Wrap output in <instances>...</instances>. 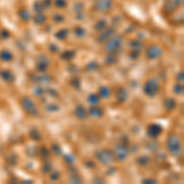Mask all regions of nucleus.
<instances>
[{
    "instance_id": "obj_9",
    "label": "nucleus",
    "mask_w": 184,
    "mask_h": 184,
    "mask_svg": "<svg viewBox=\"0 0 184 184\" xmlns=\"http://www.w3.org/2000/svg\"><path fill=\"white\" fill-rule=\"evenodd\" d=\"M112 6V1L111 0H101L96 4V9L100 11H108Z\"/></svg>"
},
{
    "instance_id": "obj_18",
    "label": "nucleus",
    "mask_w": 184,
    "mask_h": 184,
    "mask_svg": "<svg viewBox=\"0 0 184 184\" xmlns=\"http://www.w3.org/2000/svg\"><path fill=\"white\" fill-rule=\"evenodd\" d=\"M166 108L167 109H173L174 107H176V102H174V100H172V98H168V100H166Z\"/></svg>"
},
{
    "instance_id": "obj_19",
    "label": "nucleus",
    "mask_w": 184,
    "mask_h": 184,
    "mask_svg": "<svg viewBox=\"0 0 184 184\" xmlns=\"http://www.w3.org/2000/svg\"><path fill=\"white\" fill-rule=\"evenodd\" d=\"M73 57H74V52H70V50L64 52V53L61 54V58H63V59H65V60H69V59H71Z\"/></svg>"
},
{
    "instance_id": "obj_29",
    "label": "nucleus",
    "mask_w": 184,
    "mask_h": 184,
    "mask_svg": "<svg viewBox=\"0 0 184 184\" xmlns=\"http://www.w3.org/2000/svg\"><path fill=\"white\" fill-rule=\"evenodd\" d=\"M37 69H38V70H42V71L45 70V69H47V64H45V63H38Z\"/></svg>"
},
{
    "instance_id": "obj_33",
    "label": "nucleus",
    "mask_w": 184,
    "mask_h": 184,
    "mask_svg": "<svg viewBox=\"0 0 184 184\" xmlns=\"http://www.w3.org/2000/svg\"><path fill=\"white\" fill-rule=\"evenodd\" d=\"M58 177H59V174H58V172H54V174H52V176H50V178H52V179H57Z\"/></svg>"
},
{
    "instance_id": "obj_34",
    "label": "nucleus",
    "mask_w": 184,
    "mask_h": 184,
    "mask_svg": "<svg viewBox=\"0 0 184 184\" xmlns=\"http://www.w3.org/2000/svg\"><path fill=\"white\" fill-rule=\"evenodd\" d=\"M54 20H55V21H63V17H60V15H55Z\"/></svg>"
},
{
    "instance_id": "obj_3",
    "label": "nucleus",
    "mask_w": 184,
    "mask_h": 184,
    "mask_svg": "<svg viewBox=\"0 0 184 184\" xmlns=\"http://www.w3.org/2000/svg\"><path fill=\"white\" fill-rule=\"evenodd\" d=\"M158 90H160L158 83H157L156 81H153V80L147 81L146 82V85H145V87H144L145 93H146L147 96H150V97H153V96L158 92Z\"/></svg>"
},
{
    "instance_id": "obj_32",
    "label": "nucleus",
    "mask_w": 184,
    "mask_h": 184,
    "mask_svg": "<svg viewBox=\"0 0 184 184\" xmlns=\"http://www.w3.org/2000/svg\"><path fill=\"white\" fill-rule=\"evenodd\" d=\"M143 182L144 183H156V181H155V179H144Z\"/></svg>"
},
{
    "instance_id": "obj_17",
    "label": "nucleus",
    "mask_w": 184,
    "mask_h": 184,
    "mask_svg": "<svg viewBox=\"0 0 184 184\" xmlns=\"http://www.w3.org/2000/svg\"><path fill=\"white\" fill-rule=\"evenodd\" d=\"M126 97H128V95H126V91H125L124 88H120V90L118 91V98H119L122 102H124V101L126 100Z\"/></svg>"
},
{
    "instance_id": "obj_15",
    "label": "nucleus",
    "mask_w": 184,
    "mask_h": 184,
    "mask_svg": "<svg viewBox=\"0 0 184 184\" xmlns=\"http://www.w3.org/2000/svg\"><path fill=\"white\" fill-rule=\"evenodd\" d=\"M111 95V90L108 88V87H106V86H103L100 88V95L98 96H101V97H104V98H107L108 96Z\"/></svg>"
},
{
    "instance_id": "obj_22",
    "label": "nucleus",
    "mask_w": 184,
    "mask_h": 184,
    "mask_svg": "<svg viewBox=\"0 0 184 184\" xmlns=\"http://www.w3.org/2000/svg\"><path fill=\"white\" fill-rule=\"evenodd\" d=\"M138 162H139L140 164H143V166H145V164H147L149 162H150V158L146 157V156H143V157H140V158L138 160Z\"/></svg>"
},
{
    "instance_id": "obj_8",
    "label": "nucleus",
    "mask_w": 184,
    "mask_h": 184,
    "mask_svg": "<svg viewBox=\"0 0 184 184\" xmlns=\"http://www.w3.org/2000/svg\"><path fill=\"white\" fill-rule=\"evenodd\" d=\"M116 156L119 158V160H124L126 156H128V147L125 145H119L117 146L116 149Z\"/></svg>"
},
{
    "instance_id": "obj_35",
    "label": "nucleus",
    "mask_w": 184,
    "mask_h": 184,
    "mask_svg": "<svg viewBox=\"0 0 184 184\" xmlns=\"http://www.w3.org/2000/svg\"><path fill=\"white\" fill-rule=\"evenodd\" d=\"M138 54H139V52H134V53L131 54V58H134V59H135V58L138 57Z\"/></svg>"
},
{
    "instance_id": "obj_16",
    "label": "nucleus",
    "mask_w": 184,
    "mask_h": 184,
    "mask_svg": "<svg viewBox=\"0 0 184 184\" xmlns=\"http://www.w3.org/2000/svg\"><path fill=\"white\" fill-rule=\"evenodd\" d=\"M88 102L91 103L92 106H97L98 102H100V96L98 95H91L88 97Z\"/></svg>"
},
{
    "instance_id": "obj_12",
    "label": "nucleus",
    "mask_w": 184,
    "mask_h": 184,
    "mask_svg": "<svg viewBox=\"0 0 184 184\" xmlns=\"http://www.w3.org/2000/svg\"><path fill=\"white\" fill-rule=\"evenodd\" d=\"M113 33H114V30H113V28H108V30H107L104 33H102V37H100L97 41H98V42H104L106 40L111 38V36H112Z\"/></svg>"
},
{
    "instance_id": "obj_2",
    "label": "nucleus",
    "mask_w": 184,
    "mask_h": 184,
    "mask_svg": "<svg viewBox=\"0 0 184 184\" xmlns=\"http://www.w3.org/2000/svg\"><path fill=\"white\" fill-rule=\"evenodd\" d=\"M22 107H23V108H25V111H26V112H28L30 114L37 116V113H38L37 107H36L35 102H33L31 98H28V97H23V98H22Z\"/></svg>"
},
{
    "instance_id": "obj_23",
    "label": "nucleus",
    "mask_w": 184,
    "mask_h": 184,
    "mask_svg": "<svg viewBox=\"0 0 184 184\" xmlns=\"http://www.w3.org/2000/svg\"><path fill=\"white\" fill-rule=\"evenodd\" d=\"M75 33H76L78 37H83L85 36V31H83V28H81V27H78L75 30Z\"/></svg>"
},
{
    "instance_id": "obj_21",
    "label": "nucleus",
    "mask_w": 184,
    "mask_h": 184,
    "mask_svg": "<svg viewBox=\"0 0 184 184\" xmlns=\"http://www.w3.org/2000/svg\"><path fill=\"white\" fill-rule=\"evenodd\" d=\"M33 20H35L36 23H43V22L45 21V17H44L43 15H41V14H38L37 16H35V19H33Z\"/></svg>"
},
{
    "instance_id": "obj_24",
    "label": "nucleus",
    "mask_w": 184,
    "mask_h": 184,
    "mask_svg": "<svg viewBox=\"0 0 184 184\" xmlns=\"http://www.w3.org/2000/svg\"><path fill=\"white\" fill-rule=\"evenodd\" d=\"M55 5H57V7H65L66 1L65 0H55Z\"/></svg>"
},
{
    "instance_id": "obj_37",
    "label": "nucleus",
    "mask_w": 184,
    "mask_h": 184,
    "mask_svg": "<svg viewBox=\"0 0 184 184\" xmlns=\"http://www.w3.org/2000/svg\"><path fill=\"white\" fill-rule=\"evenodd\" d=\"M0 37H1V35H0Z\"/></svg>"
},
{
    "instance_id": "obj_7",
    "label": "nucleus",
    "mask_w": 184,
    "mask_h": 184,
    "mask_svg": "<svg viewBox=\"0 0 184 184\" xmlns=\"http://www.w3.org/2000/svg\"><path fill=\"white\" fill-rule=\"evenodd\" d=\"M147 133L151 138H156L161 133H162V128L158 125V124H151L149 128H147Z\"/></svg>"
},
{
    "instance_id": "obj_27",
    "label": "nucleus",
    "mask_w": 184,
    "mask_h": 184,
    "mask_svg": "<svg viewBox=\"0 0 184 184\" xmlns=\"http://www.w3.org/2000/svg\"><path fill=\"white\" fill-rule=\"evenodd\" d=\"M103 28H106V22L104 21H100L97 23V26H96V30H103Z\"/></svg>"
},
{
    "instance_id": "obj_26",
    "label": "nucleus",
    "mask_w": 184,
    "mask_h": 184,
    "mask_svg": "<svg viewBox=\"0 0 184 184\" xmlns=\"http://www.w3.org/2000/svg\"><path fill=\"white\" fill-rule=\"evenodd\" d=\"M174 92L176 93H183V85H177L176 87H174Z\"/></svg>"
},
{
    "instance_id": "obj_14",
    "label": "nucleus",
    "mask_w": 184,
    "mask_h": 184,
    "mask_svg": "<svg viewBox=\"0 0 184 184\" xmlns=\"http://www.w3.org/2000/svg\"><path fill=\"white\" fill-rule=\"evenodd\" d=\"M0 58H1V60L4 61H10L12 59V54L10 52H7V50H2L0 53Z\"/></svg>"
},
{
    "instance_id": "obj_30",
    "label": "nucleus",
    "mask_w": 184,
    "mask_h": 184,
    "mask_svg": "<svg viewBox=\"0 0 184 184\" xmlns=\"http://www.w3.org/2000/svg\"><path fill=\"white\" fill-rule=\"evenodd\" d=\"M130 44H131V47H133V48H136V47H139V45L141 47V43H140V42H138V41H133Z\"/></svg>"
},
{
    "instance_id": "obj_5",
    "label": "nucleus",
    "mask_w": 184,
    "mask_h": 184,
    "mask_svg": "<svg viewBox=\"0 0 184 184\" xmlns=\"http://www.w3.org/2000/svg\"><path fill=\"white\" fill-rule=\"evenodd\" d=\"M97 158L104 164H111L113 161H114V157H113V153L108 150H103V151H100L97 153Z\"/></svg>"
},
{
    "instance_id": "obj_1",
    "label": "nucleus",
    "mask_w": 184,
    "mask_h": 184,
    "mask_svg": "<svg viewBox=\"0 0 184 184\" xmlns=\"http://www.w3.org/2000/svg\"><path fill=\"white\" fill-rule=\"evenodd\" d=\"M168 150L173 153V155H178L182 151V146H181V140L177 135H171L168 139Z\"/></svg>"
},
{
    "instance_id": "obj_36",
    "label": "nucleus",
    "mask_w": 184,
    "mask_h": 184,
    "mask_svg": "<svg viewBox=\"0 0 184 184\" xmlns=\"http://www.w3.org/2000/svg\"><path fill=\"white\" fill-rule=\"evenodd\" d=\"M178 75H179V76H178V78H177V79H178V80H181V81H182V80H183V73H181V74H178Z\"/></svg>"
},
{
    "instance_id": "obj_6",
    "label": "nucleus",
    "mask_w": 184,
    "mask_h": 184,
    "mask_svg": "<svg viewBox=\"0 0 184 184\" xmlns=\"http://www.w3.org/2000/svg\"><path fill=\"white\" fill-rule=\"evenodd\" d=\"M162 53H163V50H162L158 45H151V47L147 49V52H146L147 58H150V59H156V58L161 57Z\"/></svg>"
},
{
    "instance_id": "obj_4",
    "label": "nucleus",
    "mask_w": 184,
    "mask_h": 184,
    "mask_svg": "<svg viewBox=\"0 0 184 184\" xmlns=\"http://www.w3.org/2000/svg\"><path fill=\"white\" fill-rule=\"evenodd\" d=\"M120 44H122V38L120 37H113V38H111V41L108 42V45L106 47V50L109 52V53L118 52L120 49Z\"/></svg>"
},
{
    "instance_id": "obj_20",
    "label": "nucleus",
    "mask_w": 184,
    "mask_h": 184,
    "mask_svg": "<svg viewBox=\"0 0 184 184\" xmlns=\"http://www.w3.org/2000/svg\"><path fill=\"white\" fill-rule=\"evenodd\" d=\"M20 15H21V19H23L25 21H28L30 20V16H31V15H30V12H28L26 9H23V10L21 11Z\"/></svg>"
},
{
    "instance_id": "obj_11",
    "label": "nucleus",
    "mask_w": 184,
    "mask_h": 184,
    "mask_svg": "<svg viewBox=\"0 0 184 184\" xmlns=\"http://www.w3.org/2000/svg\"><path fill=\"white\" fill-rule=\"evenodd\" d=\"M0 76H1V79H4L5 81H7V82L14 80V74H12L11 71H9V70H2V71L0 73Z\"/></svg>"
},
{
    "instance_id": "obj_13",
    "label": "nucleus",
    "mask_w": 184,
    "mask_h": 184,
    "mask_svg": "<svg viewBox=\"0 0 184 184\" xmlns=\"http://www.w3.org/2000/svg\"><path fill=\"white\" fill-rule=\"evenodd\" d=\"M75 116H76L78 118H80V119H85V118H86V112H85L83 107H81V106H78V107H76V109H75Z\"/></svg>"
},
{
    "instance_id": "obj_31",
    "label": "nucleus",
    "mask_w": 184,
    "mask_h": 184,
    "mask_svg": "<svg viewBox=\"0 0 184 184\" xmlns=\"http://www.w3.org/2000/svg\"><path fill=\"white\" fill-rule=\"evenodd\" d=\"M107 63H111V64H113V63H116V58H114L113 55H109V57L107 58Z\"/></svg>"
},
{
    "instance_id": "obj_28",
    "label": "nucleus",
    "mask_w": 184,
    "mask_h": 184,
    "mask_svg": "<svg viewBox=\"0 0 184 184\" xmlns=\"http://www.w3.org/2000/svg\"><path fill=\"white\" fill-rule=\"evenodd\" d=\"M31 136H32L33 139H36V140H40V139H41V136L38 135V131H36V130L31 131Z\"/></svg>"
},
{
    "instance_id": "obj_10",
    "label": "nucleus",
    "mask_w": 184,
    "mask_h": 184,
    "mask_svg": "<svg viewBox=\"0 0 184 184\" xmlns=\"http://www.w3.org/2000/svg\"><path fill=\"white\" fill-rule=\"evenodd\" d=\"M88 113H90V116H91V117H95V118H100V117H102L103 111L101 109V108H98L97 106H92V107L90 108Z\"/></svg>"
},
{
    "instance_id": "obj_25",
    "label": "nucleus",
    "mask_w": 184,
    "mask_h": 184,
    "mask_svg": "<svg viewBox=\"0 0 184 184\" xmlns=\"http://www.w3.org/2000/svg\"><path fill=\"white\" fill-rule=\"evenodd\" d=\"M68 32L65 31V30H63V31H59L58 33H57V37L59 38V40H64L65 38V35H66Z\"/></svg>"
}]
</instances>
